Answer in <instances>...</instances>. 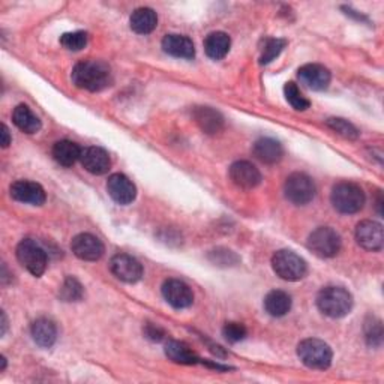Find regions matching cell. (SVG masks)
<instances>
[{
  "instance_id": "obj_1",
  "label": "cell",
  "mask_w": 384,
  "mask_h": 384,
  "mask_svg": "<svg viewBox=\"0 0 384 384\" xmlns=\"http://www.w3.org/2000/svg\"><path fill=\"white\" fill-rule=\"evenodd\" d=\"M71 78L78 89L89 92L104 90L113 81L111 69L103 61H84L77 63Z\"/></svg>"
},
{
  "instance_id": "obj_2",
  "label": "cell",
  "mask_w": 384,
  "mask_h": 384,
  "mask_svg": "<svg viewBox=\"0 0 384 384\" xmlns=\"http://www.w3.org/2000/svg\"><path fill=\"white\" fill-rule=\"evenodd\" d=\"M317 306L327 317L343 318L353 308V296L343 287H326L317 296Z\"/></svg>"
},
{
  "instance_id": "obj_3",
  "label": "cell",
  "mask_w": 384,
  "mask_h": 384,
  "mask_svg": "<svg viewBox=\"0 0 384 384\" xmlns=\"http://www.w3.org/2000/svg\"><path fill=\"white\" fill-rule=\"evenodd\" d=\"M331 200L339 213L351 215V213H358L362 210L365 204V192L359 185L351 182H341L333 187Z\"/></svg>"
},
{
  "instance_id": "obj_4",
  "label": "cell",
  "mask_w": 384,
  "mask_h": 384,
  "mask_svg": "<svg viewBox=\"0 0 384 384\" xmlns=\"http://www.w3.org/2000/svg\"><path fill=\"white\" fill-rule=\"evenodd\" d=\"M297 356L311 369H327L332 363V348L324 341L309 338L297 346Z\"/></svg>"
},
{
  "instance_id": "obj_5",
  "label": "cell",
  "mask_w": 384,
  "mask_h": 384,
  "mask_svg": "<svg viewBox=\"0 0 384 384\" xmlns=\"http://www.w3.org/2000/svg\"><path fill=\"white\" fill-rule=\"evenodd\" d=\"M272 267L281 279L290 282L301 281L308 272L305 260L290 249L278 251L272 257Z\"/></svg>"
},
{
  "instance_id": "obj_6",
  "label": "cell",
  "mask_w": 384,
  "mask_h": 384,
  "mask_svg": "<svg viewBox=\"0 0 384 384\" xmlns=\"http://www.w3.org/2000/svg\"><path fill=\"white\" fill-rule=\"evenodd\" d=\"M17 259L20 264L33 276H41L47 269V254L39 244L32 239L21 240L17 247Z\"/></svg>"
},
{
  "instance_id": "obj_7",
  "label": "cell",
  "mask_w": 384,
  "mask_h": 384,
  "mask_svg": "<svg viewBox=\"0 0 384 384\" xmlns=\"http://www.w3.org/2000/svg\"><path fill=\"white\" fill-rule=\"evenodd\" d=\"M339 234L331 227H320L308 237V248L320 259H332L341 251Z\"/></svg>"
},
{
  "instance_id": "obj_8",
  "label": "cell",
  "mask_w": 384,
  "mask_h": 384,
  "mask_svg": "<svg viewBox=\"0 0 384 384\" xmlns=\"http://www.w3.org/2000/svg\"><path fill=\"white\" fill-rule=\"evenodd\" d=\"M287 200L296 206H305L316 197V183L305 173H293L284 185Z\"/></svg>"
},
{
  "instance_id": "obj_9",
  "label": "cell",
  "mask_w": 384,
  "mask_h": 384,
  "mask_svg": "<svg viewBox=\"0 0 384 384\" xmlns=\"http://www.w3.org/2000/svg\"><path fill=\"white\" fill-rule=\"evenodd\" d=\"M111 274L126 284H135L143 276L140 261L128 254H118L110 261Z\"/></svg>"
},
{
  "instance_id": "obj_10",
  "label": "cell",
  "mask_w": 384,
  "mask_h": 384,
  "mask_svg": "<svg viewBox=\"0 0 384 384\" xmlns=\"http://www.w3.org/2000/svg\"><path fill=\"white\" fill-rule=\"evenodd\" d=\"M162 296L167 303L176 309L190 308L194 303L192 290L180 279H167L162 284Z\"/></svg>"
},
{
  "instance_id": "obj_11",
  "label": "cell",
  "mask_w": 384,
  "mask_h": 384,
  "mask_svg": "<svg viewBox=\"0 0 384 384\" xmlns=\"http://www.w3.org/2000/svg\"><path fill=\"white\" fill-rule=\"evenodd\" d=\"M76 257L83 261H96L104 255V245L96 236L89 233H81L73 239L71 244Z\"/></svg>"
},
{
  "instance_id": "obj_12",
  "label": "cell",
  "mask_w": 384,
  "mask_h": 384,
  "mask_svg": "<svg viewBox=\"0 0 384 384\" xmlns=\"http://www.w3.org/2000/svg\"><path fill=\"white\" fill-rule=\"evenodd\" d=\"M11 197L24 204L42 206L46 203V191L39 183L31 180H19L11 185Z\"/></svg>"
},
{
  "instance_id": "obj_13",
  "label": "cell",
  "mask_w": 384,
  "mask_h": 384,
  "mask_svg": "<svg viewBox=\"0 0 384 384\" xmlns=\"http://www.w3.org/2000/svg\"><path fill=\"white\" fill-rule=\"evenodd\" d=\"M297 77L305 88L311 90H324L331 84L329 69L318 63H309L297 71Z\"/></svg>"
},
{
  "instance_id": "obj_14",
  "label": "cell",
  "mask_w": 384,
  "mask_h": 384,
  "mask_svg": "<svg viewBox=\"0 0 384 384\" xmlns=\"http://www.w3.org/2000/svg\"><path fill=\"white\" fill-rule=\"evenodd\" d=\"M107 191L113 200L122 206L133 203L137 197V188L133 180L120 173H116L108 177Z\"/></svg>"
},
{
  "instance_id": "obj_15",
  "label": "cell",
  "mask_w": 384,
  "mask_h": 384,
  "mask_svg": "<svg viewBox=\"0 0 384 384\" xmlns=\"http://www.w3.org/2000/svg\"><path fill=\"white\" fill-rule=\"evenodd\" d=\"M356 240L366 251H380L384 244L383 225L375 221H362L356 229Z\"/></svg>"
},
{
  "instance_id": "obj_16",
  "label": "cell",
  "mask_w": 384,
  "mask_h": 384,
  "mask_svg": "<svg viewBox=\"0 0 384 384\" xmlns=\"http://www.w3.org/2000/svg\"><path fill=\"white\" fill-rule=\"evenodd\" d=\"M230 179L237 188L252 190L260 185L261 175L254 164L248 161H237L230 167Z\"/></svg>"
},
{
  "instance_id": "obj_17",
  "label": "cell",
  "mask_w": 384,
  "mask_h": 384,
  "mask_svg": "<svg viewBox=\"0 0 384 384\" xmlns=\"http://www.w3.org/2000/svg\"><path fill=\"white\" fill-rule=\"evenodd\" d=\"M80 161L83 167L95 176L105 175L111 167L110 155L103 147H96V146L83 149Z\"/></svg>"
},
{
  "instance_id": "obj_18",
  "label": "cell",
  "mask_w": 384,
  "mask_h": 384,
  "mask_svg": "<svg viewBox=\"0 0 384 384\" xmlns=\"http://www.w3.org/2000/svg\"><path fill=\"white\" fill-rule=\"evenodd\" d=\"M162 50L177 59H192L195 56L194 42L183 35H167L162 39Z\"/></svg>"
},
{
  "instance_id": "obj_19",
  "label": "cell",
  "mask_w": 384,
  "mask_h": 384,
  "mask_svg": "<svg viewBox=\"0 0 384 384\" xmlns=\"http://www.w3.org/2000/svg\"><path fill=\"white\" fill-rule=\"evenodd\" d=\"M252 153L255 158L264 164H276L282 160L284 149L279 141L274 138H260L255 141Z\"/></svg>"
},
{
  "instance_id": "obj_20",
  "label": "cell",
  "mask_w": 384,
  "mask_h": 384,
  "mask_svg": "<svg viewBox=\"0 0 384 384\" xmlns=\"http://www.w3.org/2000/svg\"><path fill=\"white\" fill-rule=\"evenodd\" d=\"M194 119L206 134H218L224 128V118L221 113L210 107H197L194 110Z\"/></svg>"
},
{
  "instance_id": "obj_21",
  "label": "cell",
  "mask_w": 384,
  "mask_h": 384,
  "mask_svg": "<svg viewBox=\"0 0 384 384\" xmlns=\"http://www.w3.org/2000/svg\"><path fill=\"white\" fill-rule=\"evenodd\" d=\"M32 338L42 348H50L58 339V327L48 318H38L32 324Z\"/></svg>"
},
{
  "instance_id": "obj_22",
  "label": "cell",
  "mask_w": 384,
  "mask_h": 384,
  "mask_svg": "<svg viewBox=\"0 0 384 384\" xmlns=\"http://www.w3.org/2000/svg\"><path fill=\"white\" fill-rule=\"evenodd\" d=\"M130 24L135 33L149 35L156 29V26H158V16H156V12L150 8H138L133 12Z\"/></svg>"
},
{
  "instance_id": "obj_23",
  "label": "cell",
  "mask_w": 384,
  "mask_h": 384,
  "mask_svg": "<svg viewBox=\"0 0 384 384\" xmlns=\"http://www.w3.org/2000/svg\"><path fill=\"white\" fill-rule=\"evenodd\" d=\"M232 47L230 36L224 32H213L204 39V51L213 61H221L229 54Z\"/></svg>"
},
{
  "instance_id": "obj_24",
  "label": "cell",
  "mask_w": 384,
  "mask_h": 384,
  "mask_svg": "<svg viewBox=\"0 0 384 384\" xmlns=\"http://www.w3.org/2000/svg\"><path fill=\"white\" fill-rule=\"evenodd\" d=\"M264 309L272 317L287 316L291 309V297L281 290L270 291L264 297Z\"/></svg>"
},
{
  "instance_id": "obj_25",
  "label": "cell",
  "mask_w": 384,
  "mask_h": 384,
  "mask_svg": "<svg viewBox=\"0 0 384 384\" xmlns=\"http://www.w3.org/2000/svg\"><path fill=\"white\" fill-rule=\"evenodd\" d=\"M81 150L83 149H80L74 141L62 140L54 145L53 158L62 167H73L81 158Z\"/></svg>"
},
{
  "instance_id": "obj_26",
  "label": "cell",
  "mask_w": 384,
  "mask_h": 384,
  "mask_svg": "<svg viewBox=\"0 0 384 384\" xmlns=\"http://www.w3.org/2000/svg\"><path fill=\"white\" fill-rule=\"evenodd\" d=\"M12 120L19 130L26 134H36L41 130L39 118L35 116L33 111L24 104H20L14 108Z\"/></svg>"
},
{
  "instance_id": "obj_27",
  "label": "cell",
  "mask_w": 384,
  "mask_h": 384,
  "mask_svg": "<svg viewBox=\"0 0 384 384\" xmlns=\"http://www.w3.org/2000/svg\"><path fill=\"white\" fill-rule=\"evenodd\" d=\"M165 354L170 360L180 365H195L200 362V358L180 341H168L165 346Z\"/></svg>"
},
{
  "instance_id": "obj_28",
  "label": "cell",
  "mask_w": 384,
  "mask_h": 384,
  "mask_svg": "<svg viewBox=\"0 0 384 384\" xmlns=\"http://www.w3.org/2000/svg\"><path fill=\"white\" fill-rule=\"evenodd\" d=\"M284 95H286L287 103L297 111H305L311 105V103L303 96L301 89L297 88V84L293 81L286 84V88H284Z\"/></svg>"
},
{
  "instance_id": "obj_29",
  "label": "cell",
  "mask_w": 384,
  "mask_h": 384,
  "mask_svg": "<svg viewBox=\"0 0 384 384\" xmlns=\"http://www.w3.org/2000/svg\"><path fill=\"white\" fill-rule=\"evenodd\" d=\"M326 125L331 128L332 131L339 134L341 137H344L347 140H356L359 138V131L353 123H350L346 119H339V118H332L326 122Z\"/></svg>"
},
{
  "instance_id": "obj_30",
  "label": "cell",
  "mask_w": 384,
  "mask_h": 384,
  "mask_svg": "<svg viewBox=\"0 0 384 384\" xmlns=\"http://www.w3.org/2000/svg\"><path fill=\"white\" fill-rule=\"evenodd\" d=\"M89 36L86 32H69L61 36V44L69 51H80L88 46Z\"/></svg>"
},
{
  "instance_id": "obj_31",
  "label": "cell",
  "mask_w": 384,
  "mask_h": 384,
  "mask_svg": "<svg viewBox=\"0 0 384 384\" xmlns=\"http://www.w3.org/2000/svg\"><path fill=\"white\" fill-rule=\"evenodd\" d=\"M59 296H61V299H63L65 302H77V301H80V299L83 297L81 284L73 276L66 278L62 289H61Z\"/></svg>"
},
{
  "instance_id": "obj_32",
  "label": "cell",
  "mask_w": 384,
  "mask_h": 384,
  "mask_svg": "<svg viewBox=\"0 0 384 384\" xmlns=\"http://www.w3.org/2000/svg\"><path fill=\"white\" fill-rule=\"evenodd\" d=\"M286 44H287V42L284 39H278V38L267 39L266 44H264V48H263V53H261L260 63L267 65L272 61H275L278 56L281 54V51L284 50V47H286Z\"/></svg>"
},
{
  "instance_id": "obj_33",
  "label": "cell",
  "mask_w": 384,
  "mask_h": 384,
  "mask_svg": "<svg viewBox=\"0 0 384 384\" xmlns=\"http://www.w3.org/2000/svg\"><path fill=\"white\" fill-rule=\"evenodd\" d=\"M365 338L369 347H380L383 341V326L380 320H371L365 326Z\"/></svg>"
},
{
  "instance_id": "obj_34",
  "label": "cell",
  "mask_w": 384,
  "mask_h": 384,
  "mask_svg": "<svg viewBox=\"0 0 384 384\" xmlns=\"http://www.w3.org/2000/svg\"><path fill=\"white\" fill-rule=\"evenodd\" d=\"M222 333H224L225 339L229 341V343L236 344V343H240V341H244L247 338L248 331H247V327L242 323L230 321V323H225Z\"/></svg>"
},
{
  "instance_id": "obj_35",
  "label": "cell",
  "mask_w": 384,
  "mask_h": 384,
  "mask_svg": "<svg viewBox=\"0 0 384 384\" xmlns=\"http://www.w3.org/2000/svg\"><path fill=\"white\" fill-rule=\"evenodd\" d=\"M210 260L219 266H230L239 261V259L234 255V252L227 249H218L210 254Z\"/></svg>"
},
{
  "instance_id": "obj_36",
  "label": "cell",
  "mask_w": 384,
  "mask_h": 384,
  "mask_svg": "<svg viewBox=\"0 0 384 384\" xmlns=\"http://www.w3.org/2000/svg\"><path fill=\"white\" fill-rule=\"evenodd\" d=\"M145 335L147 339L153 341V343H161V341L165 338L164 329H161L160 326L152 324V323H147L145 326Z\"/></svg>"
},
{
  "instance_id": "obj_37",
  "label": "cell",
  "mask_w": 384,
  "mask_h": 384,
  "mask_svg": "<svg viewBox=\"0 0 384 384\" xmlns=\"http://www.w3.org/2000/svg\"><path fill=\"white\" fill-rule=\"evenodd\" d=\"M11 145V134L6 125H2V147L6 149Z\"/></svg>"
},
{
  "instance_id": "obj_38",
  "label": "cell",
  "mask_w": 384,
  "mask_h": 384,
  "mask_svg": "<svg viewBox=\"0 0 384 384\" xmlns=\"http://www.w3.org/2000/svg\"><path fill=\"white\" fill-rule=\"evenodd\" d=\"M6 329H8V320L5 312H2V336L6 333Z\"/></svg>"
}]
</instances>
